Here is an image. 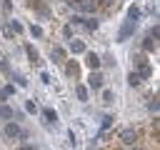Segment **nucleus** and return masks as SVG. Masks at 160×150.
<instances>
[{
    "label": "nucleus",
    "mask_w": 160,
    "mask_h": 150,
    "mask_svg": "<svg viewBox=\"0 0 160 150\" xmlns=\"http://www.w3.org/2000/svg\"><path fill=\"white\" fill-rule=\"evenodd\" d=\"M42 115L48 118V122H55V120H58V112H55V110H50V108H45V110H42Z\"/></svg>",
    "instance_id": "obj_15"
},
{
    "label": "nucleus",
    "mask_w": 160,
    "mask_h": 150,
    "mask_svg": "<svg viewBox=\"0 0 160 150\" xmlns=\"http://www.w3.org/2000/svg\"><path fill=\"white\" fill-rule=\"evenodd\" d=\"M0 25H2V22H0Z\"/></svg>",
    "instance_id": "obj_32"
},
{
    "label": "nucleus",
    "mask_w": 160,
    "mask_h": 150,
    "mask_svg": "<svg viewBox=\"0 0 160 150\" xmlns=\"http://www.w3.org/2000/svg\"><path fill=\"white\" fill-rule=\"evenodd\" d=\"M5 98H8V92H5V90H2V88H0V102H2V100H5Z\"/></svg>",
    "instance_id": "obj_29"
},
{
    "label": "nucleus",
    "mask_w": 160,
    "mask_h": 150,
    "mask_svg": "<svg viewBox=\"0 0 160 150\" xmlns=\"http://www.w3.org/2000/svg\"><path fill=\"white\" fill-rule=\"evenodd\" d=\"M70 50L72 52H85V42L82 40H70Z\"/></svg>",
    "instance_id": "obj_10"
},
{
    "label": "nucleus",
    "mask_w": 160,
    "mask_h": 150,
    "mask_svg": "<svg viewBox=\"0 0 160 150\" xmlns=\"http://www.w3.org/2000/svg\"><path fill=\"white\" fill-rule=\"evenodd\" d=\"M65 72H68V78H78V75H80V65H78L75 60H68V65H65Z\"/></svg>",
    "instance_id": "obj_7"
},
{
    "label": "nucleus",
    "mask_w": 160,
    "mask_h": 150,
    "mask_svg": "<svg viewBox=\"0 0 160 150\" xmlns=\"http://www.w3.org/2000/svg\"><path fill=\"white\" fill-rule=\"evenodd\" d=\"M100 62H102V60H100V58H98L95 52H88V55H85V65H88V68H90L92 72H95V70L100 68Z\"/></svg>",
    "instance_id": "obj_5"
},
{
    "label": "nucleus",
    "mask_w": 160,
    "mask_h": 150,
    "mask_svg": "<svg viewBox=\"0 0 160 150\" xmlns=\"http://www.w3.org/2000/svg\"><path fill=\"white\" fill-rule=\"evenodd\" d=\"M70 5L75 10H82V12H92L95 10V2L92 0H70Z\"/></svg>",
    "instance_id": "obj_3"
},
{
    "label": "nucleus",
    "mask_w": 160,
    "mask_h": 150,
    "mask_svg": "<svg viewBox=\"0 0 160 150\" xmlns=\"http://www.w3.org/2000/svg\"><path fill=\"white\" fill-rule=\"evenodd\" d=\"M120 140H122L125 145H132V142L138 140V135H135L132 128H125V130H120Z\"/></svg>",
    "instance_id": "obj_4"
},
{
    "label": "nucleus",
    "mask_w": 160,
    "mask_h": 150,
    "mask_svg": "<svg viewBox=\"0 0 160 150\" xmlns=\"http://www.w3.org/2000/svg\"><path fill=\"white\" fill-rule=\"evenodd\" d=\"M142 48H145L148 52H152V50H155V40H152V38H145V42H142Z\"/></svg>",
    "instance_id": "obj_20"
},
{
    "label": "nucleus",
    "mask_w": 160,
    "mask_h": 150,
    "mask_svg": "<svg viewBox=\"0 0 160 150\" xmlns=\"http://www.w3.org/2000/svg\"><path fill=\"white\" fill-rule=\"evenodd\" d=\"M135 28H138V20H130V18H128V20L122 22L120 32H118V42H125V40H128V38L135 32Z\"/></svg>",
    "instance_id": "obj_2"
},
{
    "label": "nucleus",
    "mask_w": 160,
    "mask_h": 150,
    "mask_svg": "<svg viewBox=\"0 0 160 150\" xmlns=\"http://www.w3.org/2000/svg\"><path fill=\"white\" fill-rule=\"evenodd\" d=\"M5 138H10V140H15V138L25 140V138H28V130L20 128L18 122H8V125H5Z\"/></svg>",
    "instance_id": "obj_1"
},
{
    "label": "nucleus",
    "mask_w": 160,
    "mask_h": 150,
    "mask_svg": "<svg viewBox=\"0 0 160 150\" xmlns=\"http://www.w3.org/2000/svg\"><path fill=\"white\" fill-rule=\"evenodd\" d=\"M30 35H32V38H42V28L32 22V25H30Z\"/></svg>",
    "instance_id": "obj_17"
},
{
    "label": "nucleus",
    "mask_w": 160,
    "mask_h": 150,
    "mask_svg": "<svg viewBox=\"0 0 160 150\" xmlns=\"http://www.w3.org/2000/svg\"><path fill=\"white\" fill-rule=\"evenodd\" d=\"M128 18H130V20H138V18H140V10H138L135 5H130V8H128Z\"/></svg>",
    "instance_id": "obj_16"
},
{
    "label": "nucleus",
    "mask_w": 160,
    "mask_h": 150,
    "mask_svg": "<svg viewBox=\"0 0 160 150\" xmlns=\"http://www.w3.org/2000/svg\"><path fill=\"white\" fill-rule=\"evenodd\" d=\"M70 22H72V25H82V15H72Z\"/></svg>",
    "instance_id": "obj_25"
},
{
    "label": "nucleus",
    "mask_w": 160,
    "mask_h": 150,
    "mask_svg": "<svg viewBox=\"0 0 160 150\" xmlns=\"http://www.w3.org/2000/svg\"><path fill=\"white\" fill-rule=\"evenodd\" d=\"M8 28H10L12 32H22V25H20L18 20H10V25H8Z\"/></svg>",
    "instance_id": "obj_21"
},
{
    "label": "nucleus",
    "mask_w": 160,
    "mask_h": 150,
    "mask_svg": "<svg viewBox=\"0 0 160 150\" xmlns=\"http://www.w3.org/2000/svg\"><path fill=\"white\" fill-rule=\"evenodd\" d=\"M18 150H35V148H32V145H20Z\"/></svg>",
    "instance_id": "obj_30"
},
{
    "label": "nucleus",
    "mask_w": 160,
    "mask_h": 150,
    "mask_svg": "<svg viewBox=\"0 0 160 150\" xmlns=\"http://www.w3.org/2000/svg\"><path fill=\"white\" fill-rule=\"evenodd\" d=\"M128 82H130V85H132V88H135V85H140V82H142V80H140V75H138V72H135V70H132V72H130V75H128Z\"/></svg>",
    "instance_id": "obj_14"
},
{
    "label": "nucleus",
    "mask_w": 160,
    "mask_h": 150,
    "mask_svg": "<svg viewBox=\"0 0 160 150\" xmlns=\"http://www.w3.org/2000/svg\"><path fill=\"white\" fill-rule=\"evenodd\" d=\"M148 105H150V110H155V112H158V98H152Z\"/></svg>",
    "instance_id": "obj_26"
},
{
    "label": "nucleus",
    "mask_w": 160,
    "mask_h": 150,
    "mask_svg": "<svg viewBox=\"0 0 160 150\" xmlns=\"http://www.w3.org/2000/svg\"><path fill=\"white\" fill-rule=\"evenodd\" d=\"M88 85L92 88V90H98V88H102V75L95 70V72H90V78H88Z\"/></svg>",
    "instance_id": "obj_6"
},
{
    "label": "nucleus",
    "mask_w": 160,
    "mask_h": 150,
    "mask_svg": "<svg viewBox=\"0 0 160 150\" xmlns=\"http://www.w3.org/2000/svg\"><path fill=\"white\" fill-rule=\"evenodd\" d=\"M62 58H65V50H62V48H55V50H52V60H55V62H60Z\"/></svg>",
    "instance_id": "obj_18"
},
{
    "label": "nucleus",
    "mask_w": 160,
    "mask_h": 150,
    "mask_svg": "<svg viewBox=\"0 0 160 150\" xmlns=\"http://www.w3.org/2000/svg\"><path fill=\"white\" fill-rule=\"evenodd\" d=\"M25 110H28V112H35V102L28 100V102H25Z\"/></svg>",
    "instance_id": "obj_27"
},
{
    "label": "nucleus",
    "mask_w": 160,
    "mask_h": 150,
    "mask_svg": "<svg viewBox=\"0 0 160 150\" xmlns=\"http://www.w3.org/2000/svg\"><path fill=\"white\" fill-rule=\"evenodd\" d=\"M102 100H105V102L110 105V102L115 100V95H112V90H102Z\"/></svg>",
    "instance_id": "obj_23"
},
{
    "label": "nucleus",
    "mask_w": 160,
    "mask_h": 150,
    "mask_svg": "<svg viewBox=\"0 0 160 150\" xmlns=\"http://www.w3.org/2000/svg\"><path fill=\"white\" fill-rule=\"evenodd\" d=\"M30 5H32V8H35V10L40 12V15H42V18H48V15H50V10H48L45 5H40V2H30Z\"/></svg>",
    "instance_id": "obj_13"
},
{
    "label": "nucleus",
    "mask_w": 160,
    "mask_h": 150,
    "mask_svg": "<svg viewBox=\"0 0 160 150\" xmlns=\"http://www.w3.org/2000/svg\"><path fill=\"white\" fill-rule=\"evenodd\" d=\"M82 25H85L88 30H98V20H95V18H82Z\"/></svg>",
    "instance_id": "obj_12"
},
{
    "label": "nucleus",
    "mask_w": 160,
    "mask_h": 150,
    "mask_svg": "<svg viewBox=\"0 0 160 150\" xmlns=\"http://www.w3.org/2000/svg\"><path fill=\"white\" fill-rule=\"evenodd\" d=\"M75 95H78V100L85 102V100H88V88H85V85H78V88H75Z\"/></svg>",
    "instance_id": "obj_11"
},
{
    "label": "nucleus",
    "mask_w": 160,
    "mask_h": 150,
    "mask_svg": "<svg viewBox=\"0 0 160 150\" xmlns=\"http://www.w3.org/2000/svg\"><path fill=\"white\" fill-rule=\"evenodd\" d=\"M98 2H102V5H105V2H110V0H98Z\"/></svg>",
    "instance_id": "obj_31"
},
{
    "label": "nucleus",
    "mask_w": 160,
    "mask_h": 150,
    "mask_svg": "<svg viewBox=\"0 0 160 150\" xmlns=\"http://www.w3.org/2000/svg\"><path fill=\"white\" fill-rule=\"evenodd\" d=\"M25 52H28V58H30V62H32V65H38V62H40V55H38V50H35L32 45H25Z\"/></svg>",
    "instance_id": "obj_8"
},
{
    "label": "nucleus",
    "mask_w": 160,
    "mask_h": 150,
    "mask_svg": "<svg viewBox=\"0 0 160 150\" xmlns=\"http://www.w3.org/2000/svg\"><path fill=\"white\" fill-rule=\"evenodd\" d=\"M0 118L2 120H10V118H15V110L8 108V105H0Z\"/></svg>",
    "instance_id": "obj_9"
},
{
    "label": "nucleus",
    "mask_w": 160,
    "mask_h": 150,
    "mask_svg": "<svg viewBox=\"0 0 160 150\" xmlns=\"http://www.w3.org/2000/svg\"><path fill=\"white\" fill-rule=\"evenodd\" d=\"M110 122H112V118L108 115V118H102V128H110Z\"/></svg>",
    "instance_id": "obj_28"
},
{
    "label": "nucleus",
    "mask_w": 160,
    "mask_h": 150,
    "mask_svg": "<svg viewBox=\"0 0 160 150\" xmlns=\"http://www.w3.org/2000/svg\"><path fill=\"white\" fill-rule=\"evenodd\" d=\"M158 35H160V28L155 25V28H150V32H148V38H152V40H158Z\"/></svg>",
    "instance_id": "obj_24"
},
{
    "label": "nucleus",
    "mask_w": 160,
    "mask_h": 150,
    "mask_svg": "<svg viewBox=\"0 0 160 150\" xmlns=\"http://www.w3.org/2000/svg\"><path fill=\"white\" fill-rule=\"evenodd\" d=\"M132 60H135V65H138V68H145V65H148L145 55H140V52H138V55H132Z\"/></svg>",
    "instance_id": "obj_19"
},
{
    "label": "nucleus",
    "mask_w": 160,
    "mask_h": 150,
    "mask_svg": "<svg viewBox=\"0 0 160 150\" xmlns=\"http://www.w3.org/2000/svg\"><path fill=\"white\" fill-rule=\"evenodd\" d=\"M12 80H18V85H20V88H25V85H28L25 75H20V72H15V75H12Z\"/></svg>",
    "instance_id": "obj_22"
}]
</instances>
